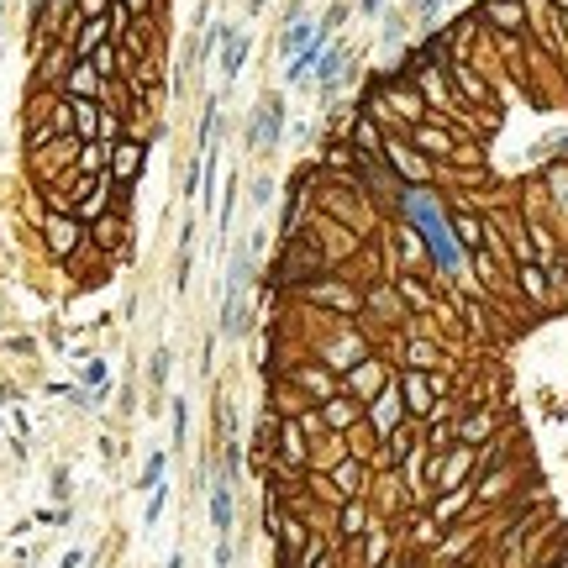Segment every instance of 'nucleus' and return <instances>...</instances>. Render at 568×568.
<instances>
[{
  "label": "nucleus",
  "mask_w": 568,
  "mask_h": 568,
  "mask_svg": "<svg viewBox=\"0 0 568 568\" xmlns=\"http://www.w3.org/2000/svg\"><path fill=\"white\" fill-rule=\"evenodd\" d=\"M400 206H405V216L416 221V232L426 237V248H431V258H437V268H458V263H463V248L453 242L448 216H442V206L426 195V189H405Z\"/></svg>",
  "instance_id": "1"
},
{
  "label": "nucleus",
  "mask_w": 568,
  "mask_h": 568,
  "mask_svg": "<svg viewBox=\"0 0 568 568\" xmlns=\"http://www.w3.org/2000/svg\"><path fill=\"white\" fill-rule=\"evenodd\" d=\"M253 279V253H237L232 268H226V300H221V337H242L248 327V300H242V290H248Z\"/></svg>",
  "instance_id": "2"
},
{
  "label": "nucleus",
  "mask_w": 568,
  "mask_h": 568,
  "mask_svg": "<svg viewBox=\"0 0 568 568\" xmlns=\"http://www.w3.org/2000/svg\"><path fill=\"white\" fill-rule=\"evenodd\" d=\"M279 127H284L279 95H263L258 111H253V132H248V142H253V147H274V142H279Z\"/></svg>",
  "instance_id": "3"
},
{
  "label": "nucleus",
  "mask_w": 568,
  "mask_h": 568,
  "mask_svg": "<svg viewBox=\"0 0 568 568\" xmlns=\"http://www.w3.org/2000/svg\"><path fill=\"white\" fill-rule=\"evenodd\" d=\"M211 521H216V532H221V537L232 532V484H226V479L211 490Z\"/></svg>",
  "instance_id": "4"
},
{
  "label": "nucleus",
  "mask_w": 568,
  "mask_h": 568,
  "mask_svg": "<svg viewBox=\"0 0 568 568\" xmlns=\"http://www.w3.org/2000/svg\"><path fill=\"white\" fill-rule=\"evenodd\" d=\"M316 43V32H310V21H300L295 16L290 26H284V37H279V53H295V58H300V53Z\"/></svg>",
  "instance_id": "5"
},
{
  "label": "nucleus",
  "mask_w": 568,
  "mask_h": 568,
  "mask_svg": "<svg viewBox=\"0 0 568 568\" xmlns=\"http://www.w3.org/2000/svg\"><path fill=\"white\" fill-rule=\"evenodd\" d=\"M342 63H347V53H342V48H321V58H316V79H321V90H332L337 79H342Z\"/></svg>",
  "instance_id": "6"
},
{
  "label": "nucleus",
  "mask_w": 568,
  "mask_h": 568,
  "mask_svg": "<svg viewBox=\"0 0 568 568\" xmlns=\"http://www.w3.org/2000/svg\"><path fill=\"white\" fill-rule=\"evenodd\" d=\"M221 43H226V58H221L226 63V79H237L242 74V58H248V37H237L232 26H221Z\"/></svg>",
  "instance_id": "7"
},
{
  "label": "nucleus",
  "mask_w": 568,
  "mask_h": 568,
  "mask_svg": "<svg viewBox=\"0 0 568 568\" xmlns=\"http://www.w3.org/2000/svg\"><path fill=\"white\" fill-rule=\"evenodd\" d=\"M169 363H174V358H169V347H158V353L147 358V384H153V395L169 384Z\"/></svg>",
  "instance_id": "8"
},
{
  "label": "nucleus",
  "mask_w": 568,
  "mask_h": 568,
  "mask_svg": "<svg viewBox=\"0 0 568 568\" xmlns=\"http://www.w3.org/2000/svg\"><path fill=\"white\" fill-rule=\"evenodd\" d=\"M353 142L363 147V158H374V153H379V132L369 127V121H358V132H353Z\"/></svg>",
  "instance_id": "9"
},
{
  "label": "nucleus",
  "mask_w": 568,
  "mask_h": 568,
  "mask_svg": "<svg viewBox=\"0 0 568 568\" xmlns=\"http://www.w3.org/2000/svg\"><path fill=\"white\" fill-rule=\"evenodd\" d=\"M164 468H169V458H164V453H153V458H147V468H142V490H153V484L164 479Z\"/></svg>",
  "instance_id": "10"
},
{
  "label": "nucleus",
  "mask_w": 568,
  "mask_h": 568,
  "mask_svg": "<svg viewBox=\"0 0 568 568\" xmlns=\"http://www.w3.org/2000/svg\"><path fill=\"white\" fill-rule=\"evenodd\" d=\"M395 405H400L395 395H384V400H379V411H374V421H379V426H384V431H389V426H395Z\"/></svg>",
  "instance_id": "11"
},
{
  "label": "nucleus",
  "mask_w": 568,
  "mask_h": 568,
  "mask_svg": "<svg viewBox=\"0 0 568 568\" xmlns=\"http://www.w3.org/2000/svg\"><path fill=\"white\" fill-rule=\"evenodd\" d=\"M184 431H189V405L174 400V442H184Z\"/></svg>",
  "instance_id": "12"
},
{
  "label": "nucleus",
  "mask_w": 568,
  "mask_h": 568,
  "mask_svg": "<svg viewBox=\"0 0 568 568\" xmlns=\"http://www.w3.org/2000/svg\"><path fill=\"white\" fill-rule=\"evenodd\" d=\"M437 6H442V0H416V11H421V16H431Z\"/></svg>",
  "instance_id": "13"
},
{
  "label": "nucleus",
  "mask_w": 568,
  "mask_h": 568,
  "mask_svg": "<svg viewBox=\"0 0 568 568\" xmlns=\"http://www.w3.org/2000/svg\"><path fill=\"white\" fill-rule=\"evenodd\" d=\"M379 6H384V0H363V16H374V11H379Z\"/></svg>",
  "instance_id": "14"
}]
</instances>
